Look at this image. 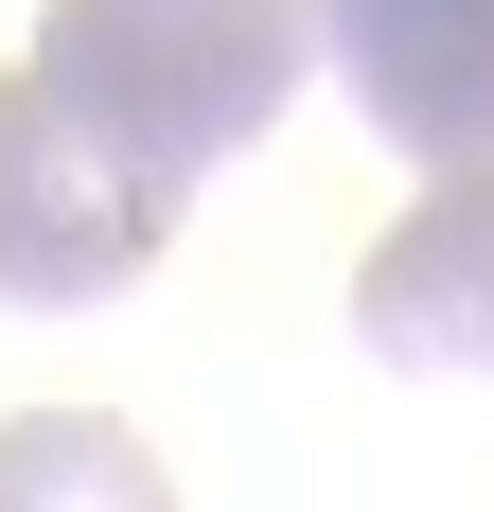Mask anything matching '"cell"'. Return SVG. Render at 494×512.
<instances>
[{
	"mask_svg": "<svg viewBox=\"0 0 494 512\" xmlns=\"http://www.w3.org/2000/svg\"><path fill=\"white\" fill-rule=\"evenodd\" d=\"M318 71V0H36V89L159 195L230 177Z\"/></svg>",
	"mask_w": 494,
	"mask_h": 512,
	"instance_id": "obj_1",
	"label": "cell"
},
{
	"mask_svg": "<svg viewBox=\"0 0 494 512\" xmlns=\"http://www.w3.org/2000/svg\"><path fill=\"white\" fill-rule=\"evenodd\" d=\"M159 248H177V195H159L142 159H106L36 71H0V301L18 318H89Z\"/></svg>",
	"mask_w": 494,
	"mask_h": 512,
	"instance_id": "obj_2",
	"label": "cell"
},
{
	"mask_svg": "<svg viewBox=\"0 0 494 512\" xmlns=\"http://www.w3.org/2000/svg\"><path fill=\"white\" fill-rule=\"evenodd\" d=\"M318 71L371 106L389 159L494 177V0H318Z\"/></svg>",
	"mask_w": 494,
	"mask_h": 512,
	"instance_id": "obj_3",
	"label": "cell"
},
{
	"mask_svg": "<svg viewBox=\"0 0 494 512\" xmlns=\"http://www.w3.org/2000/svg\"><path fill=\"white\" fill-rule=\"evenodd\" d=\"M353 336L389 371H477L494 389V177H442V195H406L353 265Z\"/></svg>",
	"mask_w": 494,
	"mask_h": 512,
	"instance_id": "obj_4",
	"label": "cell"
},
{
	"mask_svg": "<svg viewBox=\"0 0 494 512\" xmlns=\"http://www.w3.org/2000/svg\"><path fill=\"white\" fill-rule=\"evenodd\" d=\"M0 512H177V477L106 407H18L0 424Z\"/></svg>",
	"mask_w": 494,
	"mask_h": 512,
	"instance_id": "obj_5",
	"label": "cell"
}]
</instances>
